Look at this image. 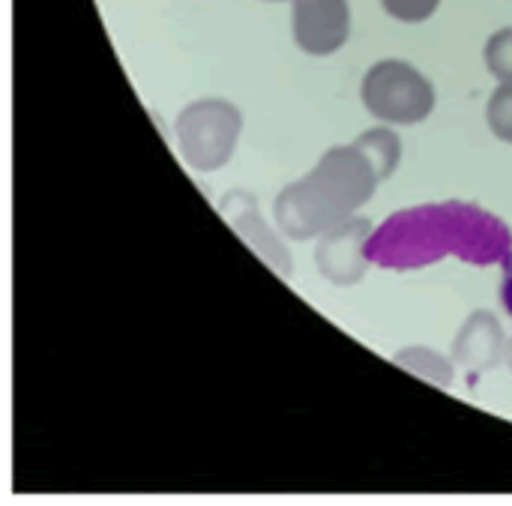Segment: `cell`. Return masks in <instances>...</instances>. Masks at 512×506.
Here are the masks:
<instances>
[{"label": "cell", "mask_w": 512, "mask_h": 506, "mask_svg": "<svg viewBox=\"0 0 512 506\" xmlns=\"http://www.w3.org/2000/svg\"><path fill=\"white\" fill-rule=\"evenodd\" d=\"M363 108L390 126H417L432 117L438 105L435 84L408 60L387 57L366 69L360 84Z\"/></svg>", "instance_id": "cell-3"}, {"label": "cell", "mask_w": 512, "mask_h": 506, "mask_svg": "<svg viewBox=\"0 0 512 506\" xmlns=\"http://www.w3.org/2000/svg\"><path fill=\"white\" fill-rule=\"evenodd\" d=\"M507 342L510 339L504 336L501 318L489 309H477L465 318L453 339V360L459 369L471 375H486L504 363Z\"/></svg>", "instance_id": "cell-7"}, {"label": "cell", "mask_w": 512, "mask_h": 506, "mask_svg": "<svg viewBox=\"0 0 512 506\" xmlns=\"http://www.w3.org/2000/svg\"><path fill=\"white\" fill-rule=\"evenodd\" d=\"M351 144L372 162L381 183L396 174V168L402 162V138L390 129V123H381V126H372V129L360 132Z\"/></svg>", "instance_id": "cell-9"}, {"label": "cell", "mask_w": 512, "mask_h": 506, "mask_svg": "<svg viewBox=\"0 0 512 506\" xmlns=\"http://www.w3.org/2000/svg\"><path fill=\"white\" fill-rule=\"evenodd\" d=\"M375 234V225L363 216H351L330 231L318 237L315 246V267L318 273L339 288L360 285L372 267V252L369 240Z\"/></svg>", "instance_id": "cell-4"}, {"label": "cell", "mask_w": 512, "mask_h": 506, "mask_svg": "<svg viewBox=\"0 0 512 506\" xmlns=\"http://www.w3.org/2000/svg\"><path fill=\"white\" fill-rule=\"evenodd\" d=\"M264 3H285V0H264Z\"/></svg>", "instance_id": "cell-15"}, {"label": "cell", "mask_w": 512, "mask_h": 506, "mask_svg": "<svg viewBox=\"0 0 512 506\" xmlns=\"http://www.w3.org/2000/svg\"><path fill=\"white\" fill-rule=\"evenodd\" d=\"M483 60L498 84H512V27H501L486 39Z\"/></svg>", "instance_id": "cell-10"}, {"label": "cell", "mask_w": 512, "mask_h": 506, "mask_svg": "<svg viewBox=\"0 0 512 506\" xmlns=\"http://www.w3.org/2000/svg\"><path fill=\"white\" fill-rule=\"evenodd\" d=\"M504 267H507V276H504V285H501V303H504L507 315L512 318V255L504 258Z\"/></svg>", "instance_id": "cell-13"}, {"label": "cell", "mask_w": 512, "mask_h": 506, "mask_svg": "<svg viewBox=\"0 0 512 506\" xmlns=\"http://www.w3.org/2000/svg\"><path fill=\"white\" fill-rule=\"evenodd\" d=\"M219 213L222 219L231 225V231L282 279H288L294 273V261L288 246L282 243V237L267 225V219L261 216L258 198L246 189H231L219 198Z\"/></svg>", "instance_id": "cell-5"}, {"label": "cell", "mask_w": 512, "mask_h": 506, "mask_svg": "<svg viewBox=\"0 0 512 506\" xmlns=\"http://www.w3.org/2000/svg\"><path fill=\"white\" fill-rule=\"evenodd\" d=\"M243 135V111L222 99L204 96L180 108L174 120V141L183 162L192 171L213 174L225 168L240 144Z\"/></svg>", "instance_id": "cell-2"}, {"label": "cell", "mask_w": 512, "mask_h": 506, "mask_svg": "<svg viewBox=\"0 0 512 506\" xmlns=\"http://www.w3.org/2000/svg\"><path fill=\"white\" fill-rule=\"evenodd\" d=\"M378 183V171L354 144L330 147L309 174L276 195V228L297 243L318 240L333 225L357 216V210L372 201Z\"/></svg>", "instance_id": "cell-1"}, {"label": "cell", "mask_w": 512, "mask_h": 506, "mask_svg": "<svg viewBox=\"0 0 512 506\" xmlns=\"http://www.w3.org/2000/svg\"><path fill=\"white\" fill-rule=\"evenodd\" d=\"M486 123L492 135L504 144H512V84H498L486 105Z\"/></svg>", "instance_id": "cell-11"}, {"label": "cell", "mask_w": 512, "mask_h": 506, "mask_svg": "<svg viewBox=\"0 0 512 506\" xmlns=\"http://www.w3.org/2000/svg\"><path fill=\"white\" fill-rule=\"evenodd\" d=\"M441 0H381V9L402 24H423L438 12Z\"/></svg>", "instance_id": "cell-12"}, {"label": "cell", "mask_w": 512, "mask_h": 506, "mask_svg": "<svg viewBox=\"0 0 512 506\" xmlns=\"http://www.w3.org/2000/svg\"><path fill=\"white\" fill-rule=\"evenodd\" d=\"M504 363H507V369L512 372V339L507 342V357H504Z\"/></svg>", "instance_id": "cell-14"}, {"label": "cell", "mask_w": 512, "mask_h": 506, "mask_svg": "<svg viewBox=\"0 0 512 506\" xmlns=\"http://www.w3.org/2000/svg\"><path fill=\"white\" fill-rule=\"evenodd\" d=\"M291 36L309 57H330L351 39L348 0H291Z\"/></svg>", "instance_id": "cell-6"}, {"label": "cell", "mask_w": 512, "mask_h": 506, "mask_svg": "<svg viewBox=\"0 0 512 506\" xmlns=\"http://www.w3.org/2000/svg\"><path fill=\"white\" fill-rule=\"evenodd\" d=\"M393 366H399L402 372H411L414 378H420L438 390H450L456 384V360H450L426 345H408V348L396 351Z\"/></svg>", "instance_id": "cell-8"}]
</instances>
